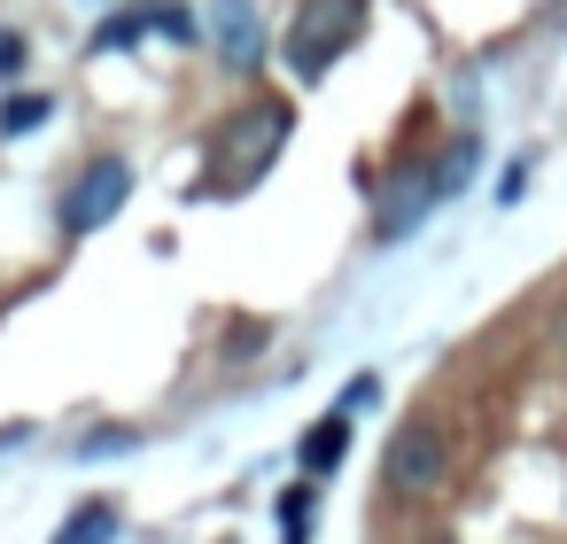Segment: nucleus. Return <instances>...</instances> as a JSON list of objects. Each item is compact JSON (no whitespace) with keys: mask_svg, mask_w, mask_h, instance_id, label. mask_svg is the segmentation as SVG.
Masks as SVG:
<instances>
[{"mask_svg":"<svg viewBox=\"0 0 567 544\" xmlns=\"http://www.w3.org/2000/svg\"><path fill=\"white\" fill-rule=\"evenodd\" d=\"M280 521H288V544H311V482H296L280 497Z\"/></svg>","mask_w":567,"mask_h":544,"instance_id":"10","label":"nucleus"},{"mask_svg":"<svg viewBox=\"0 0 567 544\" xmlns=\"http://www.w3.org/2000/svg\"><path fill=\"white\" fill-rule=\"evenodd\" d=\"M24 71V32H0V79Z\"/></svg>","mask_w":567,"mask_h":544,"instance_id":"15","label":"nucleus"},{"mask_svg":"<svg viewBox=\"0 0 567 544\" xmlns=\"http://www.w3.org/2000/svg\"><path fill=\"white\" fill-rule=\"evenodd\" d=\"M125 195H133V164H125V156H94V164L71 179V195H63V226H71V234H94V226H110V218L125 211Z\"/></svg>","mask_w":567,"mask_h":544,"instance_id":"3","label":"nucleus"},{"mask_svg":"<svg viewBox=\"0 0 567 544\" xmlns=\"http://www.w3.org/2000/svg\"><path fill=\"white\" fill-rule=\"evenodd\" d=\"M373 397H381V373H358V381L342 389V404H334V412H342V420H358V412H365Z\"/></svg>","mask_w":567,"mask_h":544,"instance_id":"13","label":"nucleus"},{"mask_svg":"<svg viewBox=\"0 0 567 544\" xmlns=\"http://www.w3.org/2000/svg\"><path fill=\"white\" fill-rule=\"evenodd\" d=\"M358 32H365V0H303L296 24H288V71L303 86H319L358 48Z\"/></svg>","mask_w":567,"mask_h":544,"instance_id":"2","label":"nucleus"},{"mask_svg":"<svg viewBox=\"0 0 567 544\" xmlns=\"http://www.w3.org/2000/svg\"><path fill=\"white\" fill-rule=\"evenodd\" d=\"M451 474H458V443H451L443 420H404V428L389 435V451H381V490H389L396 505L443 497Z\"/></svg>","mask_w":567,"mask_h":544,"instance_id":"1","label":"nucleus"},{"mask_svg":"<svg viewBox=\"0 0 567 544\" xmlns=\"http://www.w3.org/2000/svg\"><path fill=\"white\" fill-rule=\"evenodd\" d=\"M148 24H156V32H172V40H195V17H187V9H156Z\"/></svg>","mask_w":567,"mask_h":544,"instance_id":"14","label":"nucleus"},{"mask_svg":"<svg viewBox=\"0 0 567 544\" xmlns=\"http://www.w3.org/2000/svg\"><path fill=\"white\" fill-rule=\"evenodd\" d=\"M466 172H474V141H458L451 156H435V179H443V203H451V195L466 187Z\"/></svg>","mask_w":567,"mask_h":544,"instance_id":"11","label":"nucleus"},{"mask_svg":"<svg viewBox=\"0 0 567 544\" xmlns=\"http://www.w3.org/2000/svg\"><path fill=\"white\" fill-rule=\"evenodd\" d=\"M342 451H350V420L342 412H327L319 428H303V474L319 482L327 466H342Z\"/></svg>","mask_w":567,"mask_h":544,"instance_id":"7","label":"nucleus"},{"mask_svg":"<svg viewBox=\"0 0 567 544\" xmlns=\"http://www.w3.org/2000/svg\"><path fill=\"white\" fill-rule=\"evenodd\" d=\"M280 141H288V110H280V102H257V110L226 117V133H218V164H226L234 179H249V172H265V164L280 156Z\"/></svg>","mask_w":567,"mask_h":544,"instance_id":"4","label":"nucleus"},{"mask_svg":"<svg viewBox=\"0 0 567 544\" xmlns=\"http://www.w3.org/2000/svg\"><path fill=\"white\" fill-rule=\"evenodd\" d=\"M141 32H148V17H110L102 32H94V48L110 55V48H141Z\"/></svg>","mask_w":567,"mask_h":544,"instance_id":"12","label":"nucleus"},{"mask_svg":"<svg viewBox=\"0 0 567 544\" xmlns=\"http://www.w3.org/2000/svg\"><path fill=\"white\" fill-rule=\"evenodd\" d=\"M48 117H55L48 94H9V102H0V133H9V141H17V133H40Z\"/></svg>","mask_w":567,"mask_h":544,"instance_id":"9","label":"nucleus"},{"mask_svg":"<svg viewBox=\"0 0 567 544\" xmlns=\"http://www.w3.org/2000/svg\"><path fill=\"white\" fill-rule=\"evenodd\" d=\"M218 40H226V71H257L265 63V24L249 0H218Z\"/></svg>","mask_w":567,"mask_h":544,"instance_id":"6","label":"nucleus"},{"mask_svg":"<svg viewBox=\"0 0 567 544\" xmlns=\"http://www.w3.org/2000/svg\"><path fill=\"white\" fill-rule=\"evenodd\" d=\"M125 443H133V428H102V435H86L94 459H102V451H125Z\"/></svg>","mask_w":567,"mask_h":544,"instance_id":"16","label":"nucleus"},{"mask_svg":"<svg viewBox=\"0 0 567 544\" xmlns=\"http://www.w3.org/2000/svg\"><path fill=\"white\" fill-rule=\"evenodd\" d=\"M443 203V179H435V164H396L389 172V187H381V211H373V234L381 242H404L427 211Z\"/></svg>","mask_w":567,"mask_h":544,"instance_id":"5","label":"nucleus"},{"mask_svg":"<svg viewBox=\"0 0 567 544\" xmlns=\"http://www.w3.org/2000/svg\"><path fill=\"white\" fill-rule=\"evenodd\" d=\"M110 536H117V505H110V497H86V505L55 528V544H110Z\"/></svg>","mask_w":567,"mask_h":544,"instance_id":"8","label":"nucleus"}]
</instances>
